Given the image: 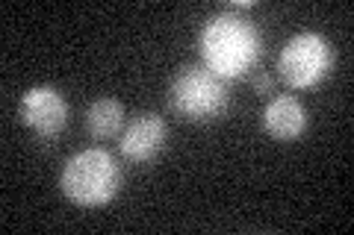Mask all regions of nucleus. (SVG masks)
Wrapping results in <instances>:
<instances>
[{"mask_svg":"<svg viewBox=\"0 0 354 235\" xmlns=\"http://www.w3.org/2000/svg\"><path fill=\"white\" fill-rule=\"evenodd\" d=\"M263 130L278 141H292L307 130V112L301 100L292 94L272 97L269 106L263 109Z\"/></svg>","mask_w":354,"mask_h":235,"instance_id":"7","label":"nucleus"},{"mask_svg":"<svg viewBox=\"0 0 354 235\" xmlns=\"http://www.w3.org/2000/svg\"><path fill=\"white\" fill-rule=\"evenodd\" d=\"M165 139H169V130H165V121L157 115H139L133 118L127 130L121 132V156L130 165H145L151 159H157L160 150L165 147Z\"/></svg>","mask_w":354,"mask_h":235,"instance_id":"6","label":"nucleus"},{"mask_svg":"<svg viewBox=\"0 0 354 235\" xmlns=\"http://www.w3.org/2000/svg\"><path fill=\"white\" fill-rule=\"evenodd\" d=\"M254 92H257V94H272V76L269 74L254 76Z\"/></svg>","mask_w":354,"mask_h":235,"instance_id":"9","label":"nucleus"},{"mask_svg":"<svg viewBox=\"0 0 354 235\" xmlns=\"http://www.w3.org/2000/svg\"><path fill=\"white\" fill-rule=\"evenodd\" d=\"M59 188L71 203L83 209H97L115 200L121 188V167L115 165L113 153L104 147L80 150L65 162L59 174Z\"/></svg>","mask_w":354,"mask_h":235,"instance_id":"2","label":"nucleus"},{"mask_svg":"<svg viewBox=\"0 0 354 235\" xmlns=\"http://www.w3.org/2000/svg\"><path fill=\"white\" fill-rule=\"evenodd\" d=\"M201 65L221 80H239L260 62L263 39L251 21L234 12H218L204 24L198 36Z\"/></svg>","mask_w":354,"mask_h":235,"instance_id":"1","label":"nucleus"},{"mask_svg":"<svg viewBox=\"0 0 354 235\" xmlns=\"http://www.w3.org/2000/svg\"><path fill=\"white\" fill-rule=\"evenodd\" d=\"M18 115L24 121V127L36 132L41 141H53L68 124V103L57 88L39 85L21 97Z\"/></svg>","mask_w":354,"mask_h":235,"instance_id":"5","label":"nucleus"},{"mask_svg":"<svg viewBox=\"0 0 354 235\" xmlns=\"http://www.w3.org/2000/svg\"><path fill=\"white\" fill-rule=\"evenodd\" d=\"M334 68V48L319 32H298L278 56L281 80L290 88H313Z\"/></svg>","mask_w":354,"mask_h":235,"instance_id":"4","label":"nucleus"},{"mask_svg":"<svg viewBox=\"0 0 354 235\" xmlns=\"http://www.w3.org/2000/svg\"><path fill=\"white\" fill-rule=\"evenodd\" d=\"M230 103L227 83L216 76L201 62L186 65L177 71V76L169 85V106L177 118L189 121V124H207L218 118Z\"/></svg>","mask_w":354,"mask_h":235,"instance_id":"3","label":"nucleus"},{"mask_svg":"<svg viewBox=\"0 0 354 235\" xmlns=\"http://www.w3.org/2000/svg\"><path fill=\"white\" fill-rule=\"evenodd\" d=\"M121 127H124V106L115 97H101L95 100L86 112V130L95 141H109L115 139Z\"/></svg>","mask_w":354,"mask_h":235,"instance_id":"8","label":"nucleus"}]
</instances>
